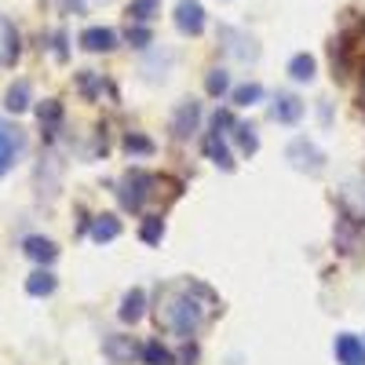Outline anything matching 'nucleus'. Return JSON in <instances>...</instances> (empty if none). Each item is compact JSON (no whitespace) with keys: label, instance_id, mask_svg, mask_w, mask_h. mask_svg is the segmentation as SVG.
I'll use <instances>...</instances> for the list:
<instances>
[{"label":"nucleus","instance_id":"nucleus-1","mask_svg":"<svg viewBox=\"0 0 365 365\" xmlns=\"http://www.w3.org/2000/svg\"><path fill=\"white\" fill-rule=\"evenodd\" d=\"M161 318H165V325H172L179 332V336H194L201 318H205V307H201L197 299H190V285H187V289H175L172 292V299L165 303Z\"/></svg>","mask_w":365,"mask_h":365},{"label":"nucleus","instance_id":"nucleus-2","mask_svg":"<svg viewBox=\"0 0 365 365\" xmlns=\"http://www.w3.org/2000/svg\"><path fill=\"white\" fill-rule=\"evenodd\" d=\"M150 187H154V175L132 168L125 179H120V205L132 208V212H135V208H143V201L150 197Z\"/></svg>","mask_w":365,"mask_h":365},{"label":"nucleus","instance_id":"nucleus-3","mask_svg":"<svg viewBox=\"0 0 365 365\" xmlns=\"http://www.w3.org/2000/svg\"><path fill=\"white\" fill-rule=\"evenodd\" d=\"M175 26L182 29V34L197 37L205 29V8L197 4V0H179V4H175Z\"/></svg>","mask_w":365,"mask_h":365},{"label":"nucleus","instance_id":"nucleus-4","mask_svg":"<svg viewBox=\"0 0 365 365\" xmlns=\"http://www.w3.org/2000/svg\"><path fill=\"white\" fill-rule=\"evenodd\" d=\"M197 120H201L197 103H182V106H179V113H175V120H172V135H175V139H187V135H194Z\"/></svg>","mask_w":365,"mask_h":365},{"label":"nucleus","instance_id":"nucleus-5","mask_svg":"<svg viewBox=\"0 0 365 365\" xmlns=\"http://www.w3.org/2000/svg\"><path fill=\"white\" fill-rule=\"evenodd\" d=\"M289 158H292V165L303 168V172H307V168L318 172V168H322V154H318V150H314L307 139H296V143L289 146Z\"/></svg>","mask_w":365,"mask_h":365},{"label":"nucleus","instance_id":"nucleus-6","mask_svg":"<svg viewBox=\"0 0 365 365\" xmlns=\"http://www.w3.org/2000/svg\"><path fill=\"white\" fill-rule=\"evenodd\" d=\"M113 44H117V34L106 29V26H91V29L81 34V48L84 51H110Z\"/></svg>","mask_w":365,"mask_h":365},{"label":"nucleus","instance_id":"nucleus-7","mask_svg":"<svg viewBox=\"0 0 365 365\" xmlns=\"http://www.w3.org/2000/svg\"><path fill=\"white\" fill-rule=\"evenodd\" d=\"M336 358L340 365H365V344L358 336H336Z\"/></svg>","mask_w":365,"mask_h":365},{"label":"nucleus","instance_id":"nucleus-8","mask_svg":"<svg viewBox=\"0 0 365 365\" xmlns=\"http://www.w3.org/2000/svg\"><path fill=\"white\" fill-rule=\"evenodd\" d=\"M22 252L34 259V263H51V259L58 256L55 241H48V237H26V241H22Z\"/></svg>","mask_w":365,"mask_h":365},{"label":"nucleus","instance_id":"nucleus-9","mask_svg":"<svg viewBox=\"0 0 365 365\" xmlns=\"http://www.w3.org/2000/svg\"><path fill=\"white\" fill-rule=\"evenodd\" d=\"M303 117V103L296 96H278L274 99V120H282V125H296Z\"/></svg>","mask_w":365,"mask_h":365},{"label":"nucleus","instance_id":"nucleus-10","mask_svg":"<svg viewBox=\"0 0 365 365\" xmlns=\"http://www.w3.org/2000/svg\"><path fill=\"white\" fill-rule=\"evenodd\" d=\"M143 311H146V296H143V289H132L125 299H120V322H128V325H135L139 318H143Z\"/></svg>","mask_w":365,"mask_h":365},{"label":"nucleus","instance_id":"nucleus-11","mask_svg":"<svg viewBox=\"0 0 365 365\" xmlns=\"http://www.w3.org/2000/svg\"><path fill=\"white\" fill-rule=\"evenodd\" d=\"M88 234H91V241H113V237L120 234V220H117V216H110V212H103V216L91 220Z\"/></svg>","mask_w":365,"mask_h":365},{"label":"nucleus","instance_id":"nucleus-12","mask_svg":"<svg viewBox=\"0 0 365 365\" xmlns=\"http://www.w3.org/2000/svg\"><path fill=\"white\" fill-rule=\"evenodd\" d=\"M106 354H110V361H117V365H128V361L135 358L132 336H106Z\"/></svg>","mask_w":365,"mask_h":365},{"label":"nucleus","instance_id":"nucleus-13","mask_svg":"<svg viewBox=\"0 0 365 365\" xmlns=\"http://www.w3.org/2000/svg\"><path fill=\"white\" fill-rule=\"evenodd\" d=\"M205 154L212 158V161H216L223 172H230L234 168V158H230V150H227V143L220 139V132H212L208 139H205Z\"/></svg>","mask_w":365,"mask_h":365},{"label":"nucleus","instance_id":"nucleus-14","mask_svg":"<svg viewBox=\"0 0 365 365\" xmlns=\"http://www.w3.org/2000/svg\"><path fill=\"white\" fill-rule=\"evenodd\" d=\"M26 292L29 296H51L55 292V274L51 270H34V274H29V278H26Z\"/></svg>","mask_w":365,"mask_h":365},{"label":"nucleus","instance_id":"nucleus-15","mask_svg":"<svg viewBox=\"0 0 365 365\" xmlns=\"http://www.w3.org/2000/svg\"><path fill=\"white\" fill-rule=\"evenodd\" d=\"M15 161V135H11V128L0 120V175L8 172V165Z\"/></svg>","mask_w":365,"mask_h":365},{"label":"nucleus","instance_id":"nucleus-16","mask_svg":"<svg viewBox=\"0 0 365 365\" xmlns=\"http://www.w3.org/2000/svg\"><path fill=\"white\" fill-rule=\"evenodd\" d=\"M289 73H292V81H311V77H314V55H307V51L292 55Z\"/></svg>","mask_w":365,"mask_h":365},{"label":"nucleus","instance_id":"nucleus-17","mask_svg":"<svg viewBox=\"0 0 365 365\" xmlns=\"http://www.w3.org/2000/svg\"><path fill=\"white\" fill-rule=\"evenodd\" d=\"M158 8H161V0H132V4H128V19L132 22H150L158 15Z\"/></svg>","mask_w":365,"mask_h":365},{"label":"nucleus","instance_id":"nucleus-18","mask_svg":"<svg viewBox=\"0 0 365 365\" xmlns=\"http://www.w3.org/2000/svg\"><path fill=\"white\" fill-rule=\"evenodd\" d=\"M11 113H22L26 106H29V84L26 81H19V84H11L8 88V103H4Z\"/></svg>","mask_w":365,"mask_h":365},{"label":"nucleus","instance_id":"nucleus-19","mask_svg":"<svg viewBox=\"0 0 365 365\" xmlns=\"http://www.w3.org/2000/svg\"><path fill=\"white\" fill-rule=\"evenodd\" d=\"M139 237L146 241V245H158V241L165 237V223H161V216H146L143 227H139Z\"/></svg>","mask_w":365,"mask_h":365},{"label":"nucleus","instance_id":"nucleus-20","mask_svg":"<svg viewBox=\"0 0 365 365\" xmlns=\"http://www.w3.org/2000/svg\"><path fill=\"white\" fill-rule=\"evenodd\" d=\"M143 358H146L150 365H175V358H172V351H168V347H161L158 340H150V344L143 347Z\"/></svg>","mask_w":365,"mask_h":365},{"label":"nucleus","instance_id":"nucleus-21","mask_svg":"<svg viewBox=\"0 0 365 365\" xmlns=\"http://www.w3.org/2000/svg\"><path fill=\"white\" fill-rule=\"evenodd\" d=\"M37 117H41V125H44V128H55V125H58V117H63V106H58L55 99H44V103L37 106Z\"/></svg>","mask_w":365,"mask_h":365},{"label":"nucleus","instance_id":"nucleus-22","mask_svg":"<svg viewBox=\"0 0 365 365\" xmlns=\"http://www.w3.org/2000/svg\"><path fill=\"white\" fill-rule=\"evenodd\" d=\"M234 139H237V146L245 150V154H256L259 150V139H256V132L249 125H234Z\"/></svg>","mask_w":365,"mask_h":365},{"label":"nucleus","instance_id":"nucleus-23","mask_svg":"<svg viewBox=\"0 0 365 365\" xmlns=\"http://www.w3.org/2000/svg\"><path fill=\"white\" fill-rule=\"evenodd\" d=\"M259 96H263L259 84H241V88H234V103H237V106H256Z\"/></svg>","mask_w":365,"mask_h":365},{"label":"nucleus","instance_id":"nucleus-24","mask_svg":"<svg viewBox=\"0 0 365 365\" xmlns=\"http://www.w3.org/2000/svg\"><path fill=\"white\" fill-rule=\"evenodd\" d=\"M205 88H208V96H223V91L230 88L227 70H212V73H208V81H205Z\"/></svg>","mask_w":365,"mask_h":365},{"label":"nucleus","instance_id":"nucleus-25","mask_svg":"<svg viewBox=\"0 0 365 365\" xmlns=\"http://www.w3.org/2000/svg\"><path fill=\"white\" fill-rule=\"evenodd\" d=\"M125 150L128 154H154V143L143 135H125Z\"/></svg>","mask_w":365,"mask_h":365},{"label":"nucleus","instance_id":"nucleus-26","mask_svg":"<svg viewBox=\"0 0 365 365\" xmlns=\"http://www.w3.org/2000/svg\"><path fill=\"white\" fill-rule=\"evenodd\" d=\"M128 41H132L135 48H146V44H150V29H146V26H132V29H128Z\"/></svg>","mask_w":365,"mask_h":365},{"label":"nucleus","instance_id":"nucleus-27","mask_svg":"<svg viewBox=\"0 0 365 365\" xmlns=\"http://www.w3.org/2000/svg\"><path fill=\"white\" fill-rule=\"evenodd\" d=\"M81 88L88 91V96H96V91H99V81L91 77V70H84V73H81Z\"/></svg>","mask_w":365,"mask_h":365},{"label":"nucleus","instance_id":"nucleus-28","mask_svg":"<svg viewBox=\"0 0 365 365\" xmlns=\"http://www.w3.org/2000/svg\"><path fill=\"white\" fill-rule=\"evenodd\" d=\"M361 99H365V84H361Z\"/></svg>","mask_w":365,"mask_h":365}]
</instances>
